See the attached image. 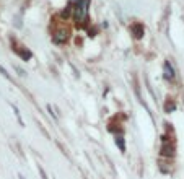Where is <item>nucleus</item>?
Instances as JSON below:
<instances>
[{"instance_id":"nucleus-1","label":"nucleus","mask_w":184,"mask_h":179,"mask_svg":"<svg viewBox=\"0 0 184 179\" xmlns=\"http://www.w3.org/2000/svg\"><path fill=\"white\" fill-rule=\"evenodd\" d=\"M88 7H90V0H78L77 7L73 8V13H75V20L77 23H83L88 16Z\"/></svg>"},{"instance_id":"nucleus-2","label":"nucleus","mask_w":184,"mask_h":179,"mask_svg":"<svg viewBox=\"0 0 184 179\" xmlns=\"http://www.w3.org/2000/svg\"><path fill=\"white\" fill-rule=\"evenodd\" d=\"M67 38H69V36H67V31H55L54 34H52V41H54L55 44H64L65 41H67Z\"/></svg>"},{"instance_id":"nucleus-3","label":"nucleus","mask_w":184,"mask_h":179,"mask_svg":"<svg viewBox=\"0 0 184 179\" xmlns=\"http://www.w3.org/2000/svg\"><path fill=\"white\" fill-rule=\"evenodd\" d=\"M163 72H164V78L166 80L171 81V80L174 78V70H173V67L169 65V62H164L163 64Z\"/></svg>"},{"instance_id":"nucleus-4","label":"nucleus","mask_w":184,"mask_h":179,"mask_svg":"<svg viewBox=\"0 0 184 179\" xmlns=\"http://www.w3.org/2000/svg\"><path fill=\"white\" fill-rule=\"evenodd\" d=\"M130 30H132V33H134V36L137 38V39H140V38L144 36V26L139 25V23H137V25H132Z\"/></svg>"},{"instance_id":"nucleus-5","label":"nucleus","mask_w":184,"mask_h":179,"mask_svg":"<svg viewBox=\"0 0 184 179\" xmlns=\"http://www.w3.org/2000/svg\"><path fill=\"white\" fill-rule=\"evenodd\" d=\"M116 145L119 147V150L122 153H125V143H124V137L122 135H116Z\"/></svg>"},{"instance_id":"nucleus-6","label":"nucleus","mask_w":184,"mask_h":179,"mask_svg":"<svg viewBox=\"0 0 184 179\" xmlns=\"http://www.w3.org/2000/svg\"><path fill=\"white\" fill-rule=\"evenodd\" d=\"M11 108H13V112H15V116H16V119H18V122H20V125L23 127L25 122H23V119H21V114H20V111H18V108H16L15 104H11Z\"/></svg>"},{"instance_id":"nucleus-7","label":"nucleus","mask_w":184,"mask_h":179,"mask_svg":"<svg viewBox=\"0 0 184 179\" xmlns=\"http://www.w3.org/2000/svg\"><path fill=\"white\" fill-rule=\"evenodd\" d=\"M18 54H20V55H21V57H23L25 60L31 59V55H33V54H31V52H30L28 49H20V50H18Z\"/></svg>"},{"instance_id":"nucleus-8","label":"nucleus","mask_w":184,"mask_h":179,"mask_svg":"<svg viewBox=\"0 0 184 179\" xmlns=\"http://www.w3.org/2000/svg\"><path fill=\"white\" fill-rule=\"evenodd\" d=\"M161 155H163V156H171V155H173V147H166V145H164V147H161Z\"/></svg>"},{"instance_id":"nucleus-9","label":"nucleus","mask_w":184,"mask_h":179,"mask_svg":"<svg viewBox=\"0 0 184 179\" xmlns=\"http://www.w3.org/2000/svg\"><path fill=\"white\" fill-rule=\"evenodd\" d=\"M72 11H73V8H72V7H67V8H65V10H62V13H60V16H62V18H67V16H70V13H72Z\"/></svg>"},{"instance_id":"nucleus-10","label":"nucleus","mask_w":184,"mask_h":179,"mask_svg":"<svg viewBox=\"0 0 184 179\" xmlns=\"http://www.w3.org/2000/svg\"><path fill=\"white\" fill-rule=\"evenodd\" d=\"M174 109H176V104H174L173 101H171V103L168 101V103L164 104V111H166V112H169V111H174Z\"/></svg>"},{"instance_id":"nucleus-11","label":"nucleus","mask_w":184,"mask_h":179,"mask_svg":"<svg viewBox=\"0 0 184 179\" xmlns=\"http://www.w3.org/2000/svg\"><path fill=\"white\" fill-rule=\"evenodd\" d=\"M0 73L3 75V77H5L7 80H10V81H11V77H10V73H8V72H7V70L3 69V67H2V65H0Z\"/></svg>"},{"instance_id":"nucleus-12","label":"nucleus","mask_w":184,"mask_h":179,"mask_svg":"<svg viewBox=\"0 0 184 179\" xmlns=\"http://www.w3.org/2000/svg\"><path fill=\"white\" fill-rule=\"evenodd\" d=\"M38 169H39V174H41V179H49L47 178V174H46V171H44V168H42V166H38Z\"/></svg>"},{"instance_id":"nucleus-13","label":"nucleus","mask_w":184,"mask_h":179,"mask_svg":"<svg viewBox=\"0 0 184 179\" xmlns=\"http://www.w3.org/2000/svg\"><path fill=\"white\" fill-rule=\"evenodd\" d=\"M47 111H49V112H51V116H52V117H54L55 120L59 119V116H57V114H55V112H54V109H52V106H51V104H47Z\"/></svg>"},{"instance_id":"nucleus-14","label":"nucleus","mask_w":184,"mask_h":179,"mask_svg":"<svg viewBox=\"0 0 184 179\" xmlns=\"http://www.w3.org/2000/svg\"><path fill=\"white\" fill-rule=\"evenodd\" d=\"M18 178H20V179H25V178H23V176H21V174H18Z\"/></svg>"}]
</instances>
